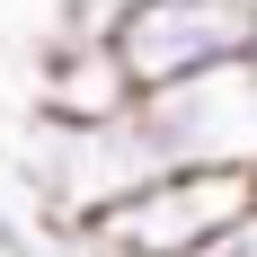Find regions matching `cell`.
<instances>
[{
	"instance_id": "cell-7",
	"label": "cell",
	"mask_w": 257,
	"mask_h": 257,
	"mask_svg": "<svg viewBox=\"0 0 257 257\" xmlns=\"http://www.w3.org/2000/svg\"><path fill=\"white\" fill-rule=\"evenodd\" d=\"M239 80H248V89H257V36H248V53H239Z\"/></svg>"
},
{
	"instance_id": "cell-6",
	"label": "cell",
	"mask_w": 257,
	"mask_h": 257,
	"mask_svg": "<svg viewBox=\"0 0 257 257\" xmlns=\"http://www.w3.org/2000/svg\"><path fill=\"white\" fill-rule=\"evenodd\" d=\"M0 257H53V239L36 231L27 213H9V204H0Z\"/></svg>"
},
{
	"instance_id": "cell-8",
	"label": "cell",
	"mask_w": 257,
	"mask_h": 257,
	"mask_svg": "<svg viewBox=\"0 0 257 257\" xmlns=\"http://www.w3.org/2000/svg\"><path fill=\"white\" fill-rule=\"evenodd\" d=\"M248 204H257V169H248Z\"/></svg>"
},
{
	"instance_id": "cell-1",
	"label": "cell",
	"mask_w": 257,
	"mask_h": 257,
	"mask_svg": "<svg viewBox=\"0 0 257 257\" xmlns=\"http://www.w3.org/2000/svg\"><path fill=\"white\" fill-rule=\"evenodd\" d=\"M248 36H257V0H115L106 9V53L133 80V98L195 71H231Z\"/></svg>"
},
{
	"instance_id": "cell-4",
	"label": "cell",
	"mask_w": 257,
	"mask_h": 257,
	"mask_svg": "<svg viewBox=\"0 0 257 257\" xmlns=\"http://www.w3.org/2000/svg\"><path fill=\"white\" fill-rule=\"evenodd\" d=\"M124 106H133V80L115 71L98 27H53L36 45V124H98Z\"/></svg>"
},
{
	"instance_id": "cell-5",
	"label": "cell",
	"mask_w": 257,
	"mask_h": 257,
	"mask_svg": "<svg viewBox=\"0 0 257 257\" xmlns=\"http://www.w3.org/2000/svg\"><path fill=\"white\" fill-rule=\"evenodd\" d=\"M186 257H257V204H239L231 222L204 239V248H186Z\"/></svg>"
},
{
	"instance_id": "cell-3",
	"label": "cell",
	"mask_w": 257,
	"mask_h": 257,
	"mask_svg": "<svg viewBox=\"0 0 257 257\" xmlns=\"http://www.w3.org/2000/svg\"><path fill=\"white\" fill-rule=\"evenodd\" d=\"M239 204H248V178H231V169H178V178L124 195L115 213H98L71 248H98V257H186V248H204Z\"/></svg>"
},
{
	"instance_id": "cell-2",
	"label": "cell",
	"mask_w": 257,
	"mask_h": 257,
	"mask_svg": "<svg viewBox=\"0 0 257 257\" xmlns=\"http://www.w3.org/2000/svg\"><path fill=\"white\" fill-rule=\"evenodd\" d=\"M133 115L151 133V151L169 160V178L178 169H231V178H248L257 169V89L239 80V62L169 80V89H142Z\"/></svg>"
}]
</instances>
